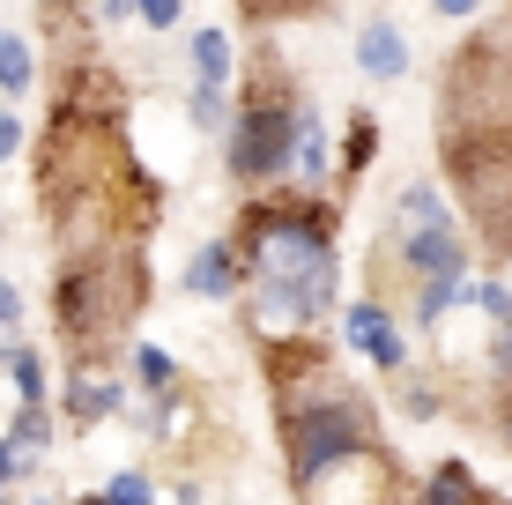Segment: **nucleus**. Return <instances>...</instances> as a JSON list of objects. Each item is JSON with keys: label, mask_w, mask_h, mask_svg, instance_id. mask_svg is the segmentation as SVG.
I'll list each match as a JSON object with an SVG mask.
<instances>
[{"label": "nucleus", "mask_w": 512, "mask_h": 505, "mask_svg": "<svg viewBox=\"0 0 512 505\" xmlns=\"http://www.w3.org/2000/svg\"><path fill=\"white\" fill-rule=\"evenodd\" d=\"M245 268H253L260 290V335H282V327H312L327 320L334 305V208L320 216L312 201H260L245 216Z\"/></svg>", "instance_id": "1"}, {"label": "nucleus", "mask_w": 512, "mask_h": 505, "mask_svg": "<svg viewBox=\"0 0 512 505\" xmlns=\"http://www.w3.org/2000/svg\"><path fill=\"white\" fill-rule=\"evenodd\" d=\"M282 439H290V483H297V491H305V483H320L327 468L372 454V424H364V409L349 402L342 387H334V394H312V402H297Z\"/></svg>", "instance_id": "2"}, {"label": "nucleus", "mask_w": 512, "mask_h": 505, "mask_svg": "<svg viewBox=\"0 0 512 505\" xmlns=\"http://www.w3.org/2000/svg\"><path fill=\"white\" fill-rule=\"evenodd\" d=\"M297 119H305V104H297L282 82H260L253 97H245V112H238V127H231V171L245 186H260V179H290L297 171Z\"/></svg>", "instance_id": "3"}, {"label": "nucleus", "mask_w": 512, "mask_h": 505, "mask_svg": "<svg viewBox=\"0 0 512 505\" xmlns=\"http://www.w3.org/2000/svg\"><path fill=\"white\" fill-rule=\"evenodd\" d=\"M394 253L416 283H438V275H468V238L453 223V208L438 186H409L394 208Z\"/></svg>", "instance_id": "4"}, {"label": "nucleus", "mask_w": 512, "mask_h": 505, "mask_svg": "<svg viewBox=\"0 0 512 505\" xmlns=\"http://www.w3.org/2000/svg\"><path fill=\"white\" fill-rule=\"evenodd\" d=\"M297 498H305V505H386V498H394V468H386V461H379V446H372V454L327 468L320 483H305Z\"/></svg>", "instance_id": "5"}, {"label": "nucleus", "mask_w": 512, "mask_h": 505, "mask_svg": "<svg viewBox=\"0 0 512 505\" xmlns=\"http://www.w3.org/2000/svg\"><path fill=\"white\" fill-rule=\"evenodd\" d=\"M342 327H349V342H357V350L372 357L379 372H401V357H409V350H401V327H394V312H386V305H372V298L349 305Z\"/></svg>", "instance_id": "6"}, {"label": "nucleus", "mask_w": 512, "mask_h": 505, "mask_svg": "<svg viewBox=\"0 0 512 505\" xmlns=\"http://www.w3.org/2000/svg\"><path fill=\"white\" fill-rule=\"evenodd\" d=\"M357 67L372 82H401V75H409V38H401V23H386V15L364 23L357 30Z\"/></svg>", "instance_id": "7"}, {"label": "nucleus", "mask_w": 512, "mask_h": 505, "mask_svg": "<svg viewBox=\"0 0 512 505\" xmlns=\"http://www.w3.org/2000/svg\"><path fill=\"white\" fill-rule=\"evenodd\" d=\"M238 283H253V268L238 260V246H201V253H193V268H186L193 298H231Z\"/></svg>", "instance_id": "8"}, {"label": "nucleus", "mask_w": 512, "mask_h": 505, "mask_svg": "<svg viewBox=\"0 0 512 505\" xmlns=\"http://www.w3.org/2000/svg\"><path fill=\"white\" fill-rule=\"evenodd\" d=\"M119 402H127V394H119V379H112V372H90V364H82V372L67 379V416H75L82 431L104 424V416H119Z\"/></svg>", "instance_id": "9"}, {"label": "nucleus", "mask_w": 512, "mask_h": 505, "mask_svg": "<svg viewBox=\"0 0 512 505\" xmlns=\"http://www.w3.org/2000/svg\"><path fill=\"white\" fill-rule=\"evenodd\" d=\"M193 75H201V90H231V38H223L216 23L208 30H193Z\"/></svg>", "instance_id": "10"}, {"label": "nucleus", "mask_w": 512, "mask_h": 505, "mask_svg": "<svg viewBox=\"0 0 512 505\" xmlns=\"http://www.w3.org/2000/svg\"><path fill=\"white\" fill-rule=\"evenodd\" d=\"M416 505H483V483L468 476V461H446L423 476V498Z\"/></svg>", "instance_id": "11"}, {"label": "nucleus", "mask_w": 512, "mask_h": 505, "mask_svg": "<svg viewBox=\"0 0 512 505\" xmlns=\"http://www.w3.org/2000/svg\"><path fill=\"white\" fill-rule=\"evenodd\" d=\"M327 149H334V142H327L320 112H312V104H305V119H297V179H312V186H320V179H327V164H334Z\"/></svg>", "instance_id": "12"}, {"label": "nucleus", "mask_w": 512, "mask_h": 505, "mask_svg": "<svg viewBox=\"0 0 512 505\" xmlns=\"http://www.w3.org/2000/svg\"><path fill=\"white\" fill-rule=\"evenodd\" d=\"M8 379H15V402H23V409H38L45 402V357L38 350H8Z\"/></svg>", "instance_id": "13"}, {"label": "nucleus", "mask_w": 512, "mask_h": 505, "mask_svg": "<svg viewBox=\"0 0 512 505\" xmlns=\"http://www.w3.org/2000/svg\"><path fill=\"white\" fill-rule=\"evenodd\" d=\"M45 439H52V416H45V402H38V409H15V424H8V446H15V461L45 454Z\"/></svg>", "instance_id": "14"}, {"label": "nucleus", "mask_w": 512, "mask_h": 505, "mask_svg": "<svg viewBox=\"0 0 512 505\" xmlns=\"http://www.w3.org/2000/svg\"><path fill=\"white\" fill-rule=\"evenodd\" d=\"M0 90H30V45L0 30Z\"/></svg>", "instance_id": "15"}, {"label": "nucleus", "mask_w": 512, "mask_h": 505, "mask_svg": "<svg viewBox=\"0 0 512 505\" xmlns=\"http://www.w3.org/2000/svg\"><path fill=\"white\" fill-rule=\"evenodd\" d=\"M134 379H141V387H149V394H171V379H179V364H171L164 350H149V342H141V350H134Z\"/></svg>", "instance_id": "16"}, {"label": "nucleus", "mask_w": 512, "mask_h": 505, "mask_svg": "<svg viewBox=\"0 0 512 505\" xmlns=\"http://www.w3.org/2000/svg\"><path fill=\"white\" fill-rule=\"evenodd\" d=\"M372 149H379V119H372V112H357V119H349V149H342V164H349V171H364V164H372Z\"/></svg>", "instance_id": "17"}, {"label": "nucleus", "mask_w": 512, "mask_h": 505, "mask_svg": "<svg viewBox=\"0 0 512 505\" xmlns=\"http://www.w3.org/2000/svg\"><path fill=\"white\" fill-rule=\"evenodd\" d=\"M104 491H112V505H156V483L141 476V468H127V476H112Z\"/></svg>", "instance_id": "18"}, {"label": "nucleus", "mask_w": 512, "mask_h": 505, "mask_svg": "<svg viewBox=\"0 0 512 505\" xmlns=\"http://www.w3.org/2000/svg\"><path fill=\"white\" fill-rule=\"evenodd\" d=\"M141 30H179V15H186V0H141Z\"/></svg>", "instance_id": "19"}, {"label": "nucleus", "mask_w": 512, "mask_h": 505, "mask_svg": "<svg viewBox=\"0 0 512 505\" xmlns=\"http://www.w3.org/2000/svg\"><path fill=\"white\" fill-rule=\"evenodd\" d=\"M15 320H23V290H15V283H0V342L15 335Z\"/></svg>", "instance_id": "20"}, {"label": "nucleus", "mask_w": 512, "mask_h": 505, "mask_svg": "<svg viewBox=\"0 0 512 505\" xmlns=\"http://www.w3.org/2000/svg\"><path fill=\"white\" fill-rule=\"evenodd\" d=\"M15 149H23V119H8V112H0V164H8Z\"/></svg>", "instance_id": "21"}, {"label": "nucleus", "mask_w": 512, "mask_h": 505, "mask_svg": "<svg viewBox=\"0 0 512 505\" xmlns=\"http://www.w3.org/2000/svg\"><path fill=\"white\" fill-rule=\"evenodd\" d=\"M134 8H141V0H104L97 15H104V23H119V15H134Z\"/></svg>", "instance_id": "22"}, {"label": "nucleus", "mask_w": 512, "mask_h": 505, "mask_svg": "<svg viewBox=\"0 0 512 505\" xmlns=\"http://www.w3.org/2000/svg\"><path fill=\"white\" fill-rule=\"evenodd\" d=\"M431 8H438V15H475L483 0H431Z\"/></svg>", "instance_id": "23"}, {"label": "nucleus", "mask_w": 512, "mask_h": 505, "mask_svg": "<svg viewBox=\"0 0 512 505\" xmlns=\"http://www.w3.org/2000/svg\"><path fill=\"white\" fill-rule=\"evenodd\" d=\"M498 364H505V372H512V327H505V335H498Z\"/></svg>", "instance_id": "24"}, {"label": "nucleus", "mask_w": 512, "mask_h": 505, "mask_svg": "<svg viewBox=\"0 0 512 505\" xmlns=\"http://www.w3.org/2000/svg\"><path fill=\"white\" fill-rule=\"evenodd\" d=\"M498 431H505V454H512V402H505V416H498Z\"/></svg>", "instance_id": "25"}, {"label": "nucleus", "mask_w": 512, "mask_h": 505, "mask_svg": "<svg viewBox=\"0 0 512 505\" xmlns=\"http://www.w3.org/2000/svg\"><path fill=\"white\" fill-rule=\"evenodd\" d=\"M82 505H112V491H97V498H82Z\"/></svg>", "instance_id": "26"}, {"label": "nucleus", "mask_w": 512, "mask_h": 505, "mask_svg": "<svg viewBox=\"0 0 512 505\" xmlns=\"http://www.w3.org/2000/svg\"><path fill=\"white\" fill-rule=\"evenodd\" d=\"M0 505H8V483H0Z\"/></svg>", "instance_id": "27"}, {"label": "nucleus", "mask_w": 512, "mask_h": 505, "mask_svg": "<svg viewBox=\"0 0 512 505\" xmlns=\"http://www.w3.org/2000/svg\"><path fill=\"white\" fill-rule=\"evenodd\" d=\"M483 505H498V498H483Z\"/></svg>", "instance_id": "28"}]
</instances>
